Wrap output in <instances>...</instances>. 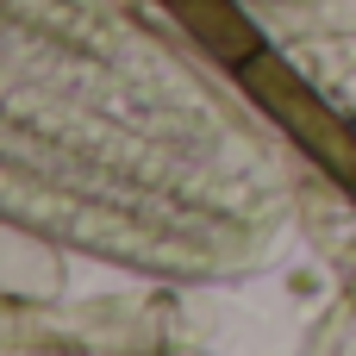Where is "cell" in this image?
Instances as JSON below:
<instances>
[{"label": "cell", "instance_id": "1", "mask_svg": "<svg viewBox=\"0 0 356 356\" xmlns=\"http://www.w3.org/2000/svg\"><path fill=\"white\" fill-rule=\"evenodd\" d=\"M244 88H250V94L282 119V131H288V138H294L319 169H332V175L356 194V131L338 119V113H325V106H319V94H313L300 75H288L275 56H263V50H257V56L244 63Z\"/></svg>", "mask_w": 356, "mask_h": 356}, {"label": "cell", "instance_id": "2", "mask_svg": "<svg viewBox=\"0 0 356 356\" xmlns=\"http://www.w3.org/2000/svg\"><path fill=\"white\" fill-rule=\"evenodd\" d=\"M169 6H175V19H181L219 63H238V69H244V63L263 50L257 31H250V19H244L232 0H169Z\"/></svg>", "mask_w": 356, "mask_h": 356}]
</instances>
